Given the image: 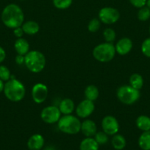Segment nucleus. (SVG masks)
Here are the masks:
<instances>
[{
  "label": "nucleus",
  "instance_id": "nucleus-1",
  "mask_svg": "<svg viewBox=\"0 0 150 150\" xmlns=\"http://www.w3.org/2000/svg\"><path fill=\"white\" fill-rule=\"evenodd\" d=\"M1 21L7 27L16 29L20 27L24 21V15L21 8L16 4H10L2 10Z\"/></svg>",
  "mask_w": 150,
  "mask_h": 150
},
{
  "label": "nucleus",
  "instance_id": "nucleus-2",
  "mask_svg": "<svg viewBox=\"0 0 150 150\" xmlns=\"http://www.w3.org/2000/svg\"><path fill=\"white\" fill-rule=\"evenodd\" d=\"M3 92L9 100L12 102H19L24 98L26 89L20 81L16 79H10L4 83Z\"/></svg>",
  "mask_w": 150,
  "mask_h": 150
},
{
  "label": "nucleus",
  "instance_id": "nucleus-3",
  "mask_svg": "<svg viewBox=\"0 0 150 150\" xmlns=\"http://www.w3.org/2000/svg\"><path fill=\"white\" fill-rule=\"evenodd\" d=\"M46 57L38 51H30L24 56V64L30 72L38 73L46 66Z\"/></svg>",
  "mask_w": 150,
  "mask_h": 150
},
{
  "label": "nucleus",
  "instance_id": "nucleus-4",
  "mask_svg": "<svg viewBox=\"0 0 150 150\" xmlns=\"http://www.w3.org/2000/svg\"><path fill=\"white\" fill-rule=\"evenodd\" d=\"M58 129L66 134H77L81 130V122L77 117L68 114L61 117L57 122Z\"/></svg>",
  "mask_w": 150,
  "mask_h": 150
},
{
  "label": "nucleus",
  "instance_id": "nucleus-5",
  "mask_svg": "<svg viewBox=\"0 0 150 150\" xmlns=\"http://www.w3.org/2000/svg\"><path fill=\"white\" fill-rule=\"evenodd\" d=\"M116 48L113 42H103L94 48L93 56L100 62H108L115 57Z\"/></svg>",
  "mask_w": 150,
  "mask_h": 150
},
{
  "label": "nucleus",
  "instance_id": "nucleus-6",
  "mask_svg": "<svg viewBox=\"0 0 150 150\" xmlns=\"http://www.w3.org/2000/svg\"><path fill=\"white\" fill-rule=\"evenodd\" d=\"M117 97L119 100L125 105H132L141 97L140 90L135 89L130 85H124L117 90Z\"/></svg>",
  "mask_w": 150,
  "mask_h": 150
},
{
  "label": "nucleus",
  "instance_id": "nucleus-7",
  "mask_svg": "<svg viewBox=\"0 0 150 150\" xmlns=\"http://www.w3.org/2000/svg\"><path fill=\"white\" fill-rule=\"evenodd\" d=\"M41 120L47 124H54L61 117V112L56 105H49L43 108L41 113Z\"/></svg>",
  "mask_w": 150,
  "mask_h": 150
},
{
  "label": "nucleus",
  "instance_id": "nucleus-8",
  "mask_svg": "<svg viewBox=\"0 0 150 150\" xmlns=\"http://www.w3.org/2000/svg\"><path fill=\"white\" fill-rule=\"evenodd\" d=\"M120 13L116 8L110 7H103L99 13V21L105 24H113L119 21Z\"/></svg>",
  "mask_w": 150,
  "mask_h": 150
},
{
  "label": "nucleus",
  "instance_id": "nucleus-9",
  "mask_svg": "<svg viewBox=\"0 0 150 150\" xmlns=\"http://www.w3.org/2000/svg\"><path fill=\"white\" fill-rule=\"evenodd\" d=\"M101 127L106 134L108 136H114L119 130V122L113 116L107 115L102 119Z\"/></svg>",
  "mask_w": 150,
  "mask_h": 150
},
{
  "label": "nucleus",
  "instance_id": "nucleus-10",
  "mask_svg": "<svg viewBox=\"0 0 150 150\" xmlns=\"http://www.w3.org/2000/svg\"><path fill=\"white\" fill-rule=\"evenodd\" d=\"M95 109V105L93 101L84 100L79 103L76 108V114L79 117L85 119L91 116Z\"/></svg>",
  "mask_w": 150,
  "mask_h": 150
},
{
  "label": "nucleus",
  "instance_id": "nucleus-11",
  "mask_svg": "<svg viewBox=\"0 0 150 150\" xmlns=\"http://www.w3.org/2000/svg\"><path fill=\"white\" fill-rule=\"evenodd\" d=\"M47 95H48V88L45 84L38 83L32 86V97L35 103H42L46 100Z\"/></svg>",
  "mask_w": 150,
  "mask_h": 150
},
{
  "label": "nucleus",
  "instance_id": "nucleus-12",
  "mask_svg": "<svg viewBox=\"0 0 150 150\" xmlns=\"http://www.w3.org/2000/svg\"><path fill=\"white\" fill-rule=\"evenodd\" d=\"M132 41L128 38H123L119 40L115 45L116 53L119 55H126L129 54L132 48Z\"/></svg>",
  "mask_w": 150,
  "mask_h": 150
},
{
  "label": "nucleus",
  "instance_id": "nucleus-13",
  "mask_svg": "<svg viewBox=\"0 0 150 150\" xmlns=\"http://www.w3.org/2000/svg\"><path fill=\"white\" fill-rule=\"evenodd\" d=\"M86 137H92L97 132V127L93 120H86L81 123V130Z\"/></svg>",
  "mask_w": 150,
  "mask_h": 150
},
{
  "label": "nucleus",
  "instance_id": "nucleus-14",
  "mask_svg": "<svg viewBox=\"0 0 150 150\" xmlns=\"http://www.w3.org/2000/svg\"><path fill=\"white\" fill-rule=\"evenodd\" d=\"M44 137L41 134H34L31 136L27 142V146L30 150H40L44 146Z\"/></svg>",
  "mask_w": 150,
  "mask_h": 150
},
{
  "label": "nucleus",
  "instance_id": "nucleus-15",
  "mask_svg": "<svg viewBox=\"0 0 150 150\" xmlns=\"http://www.w3.org/2000/svg\"><path fill=\"white\" fill-rule=\"evenodd\" d=\"M58 108L61 114H63V115L71 114L74 111V103L70 98H65V99L62 100L61 102L60 103Z\"/></svg>",
  "mask_w": 150,
  "mask_h": 150
},
{
  "label": "nucleus",
  "instance_id": "nucleus-16",
  "mask_svg": "<svg viewBox=\"0 0 150 150\" xmlns=\"http://www.w3.org/2000/svg\"><path fill=\"white\" fill-rule=\"evenodd\" d=\"M14 48L18 54L25 56L29 51V44L24 38H18L14 43Z\"/></svg>",
  "mask_w": 150,
  "mask_h": 150
},
{
  "label": "nucleus",
  "instance_id": "nucleus-17",
  "mask_svg": "<svg viewBox=\"0 0 150 150\" xmlns=\"http://www.w3.org/2000/svg\"><path fill=\"white\" fill-rule=\"evenodd\" d=\"M21 28L24 32L28 35H36L40 30L39 24L34 21H28L24 22L21 25Z\"/></svg>",
  "mask_w": 150,
  "mask_h": 150
},
{
  "label": "nucleus",
  "instance_id": "nucleus-18",
  "mask_svg": "<svg viewBox=\"0 0 150 150\" xmlns=\"http://www.w3.org/2000/svg\"><path fill=\"white\" fill-rule=\"evenodd\" d=\"M80 150H99V144L92 137H86L81 142Z\"/></svg>",
  "mask_w": 150,
  "mask_h": 150
},
{
  "label": "nucleus",
  "instance_id": "nucleus-19",
  "mask_svg": "<svg viewBox=\"0 0 150 150\" xmlns=\"http://www.w3.org/2000/svg\"><path fill=\"white\" fill-rule=\"evenodd\" d=\"M136 126L143 132L150 130V117L146 115H141L137 118Z\"/></svg>",
  "mask_w": 150,
  "mask_h": 150
},
{
  "label": "nucleus",
  "instance_id": "nucleus-20",
  "mask_svg": "<svg viewBox=\"0 0 150 150\" xmlns=\"http://www.w3.org/2000/svg\"><path fill=\"white\" fill-rule=\"evenodd\" d=\"M138 145L143 150H150V130L143 132L138 139Z\"/></svg>",
  "mask_w": 150,
  "mask_h": 150
},
{
  "label": "nucleus",
  "instance_id": "nucleus-21",
  "mask_svg": "<svg viewBox=\"0 0 150 150\" xmlns=\"http://www.w3.org/2000/svg\"><path fill=\"white\" fill-rule=\"evenodd\" d=\"M99 89L94 85H89L85 89V99L89 100L94 102V100L99 98Z\"/></svg>",
  "mask_w": 150,
  "mask_h": 150
},
{
  "label": "nucleus",
  "instance_id": "nucleus-22",
  "mask_svg": "<svg viewBox=\"0 0 150 150\" xmlns=\"http://www.w3.org/2000/svg\"><path fill=\"white\" fill-rule=\"evenodd\" d=\"M112 146L115 149L121 150L126 146V142L125 138L120 134H115L111 141Z\"/></svg>",
  "mask_w": 150,
  "mask_h": 150
},
{
  "label": "nucleus",
  "instance_id": "nucleus-23",
  "mask_svg": "<svg viewBox=\"0 0 150 150\" xmlns=\"http://www.w3.org/2000/svg\"><path fill=\"white\" fill-rule=\"evenodd\" d=\"M129 85L135 89L140 90L144 85V79L138 73H133L129 77Z\"/></svg>",
  "mask_w": 150,
  "mask_h": 150
},
{
  "label": "nucleus",
  "instance_id": "nucleus-24",
  "mask_svg": "<svg viewBox=\"0 0 150 150\" xmlns=\"http://www.w3.org/2000/svg\"><path fill=\"white\" fill-rule=\"evenodd\" d=\"M138 18L141 21H146L150 18V8L148 7H144L140 8L138 12Z\"/></svg>",
  "mask_w": 150,
  "mask_h": 150
},
{
  "label": "nucleus",
  "instance_id": "nucleus-25",
  "mask_svg": "<svg viewBox=\"0 0 150 150\" xmlns=\"http://www.w3.org/2000/svg\"><path fill=\"white\" fill-rule=\"evenodd\" d=\"M103 36L104 40L107 42H113L116 40V32L111 28H107L103 32Z\"/></svg>",
  "mask_w": 150,
  "mask_h": 150
},
{
  "label": "nucleus",
  "instance_id": "nucleus-26",
  "mask_svg": "<svg viewBox=\"0 0 150 150\" xmlns=\"http://www.w3.org/2000/svg\"><path fill=\"white\" fill-rule=\"evenodd\" d=\"M94 136H95L94 139L98 143L99 145L105 144L108 142V135L106 134L104 131L96 132Z\"/></svg>",
  "mask_w": 150,
  "mask_h": 150
},
{
  "label": "nucleus",
  "instance_id": "nucleus-27",
  "mask_svg": "<svg viewBox=\"0 0 150 150\" xmlns=\"http://www.w3.org/2000/svg\"><path fill=\"white\" fill-rule=\"evenodd\" d=\"M72 3V0H53L54 7L60 10L69 8Z\"/></svg>",
  "mask_w": 150,
  "mask_h": 150
},
{
  "label": "nucleus",
  "instance_id": "nucleus-28",
  "mask_svg": "<svg viewBox=\"0 0 150 150\" xmlns=\"http://www.w3.org/2000/svg\"><path fill=\"white\" fill-rule=\"evenodd\" d=\"M11 73L10 70L4 65H0V79L3 81H7L10 79Z\"/></svg>",
  "mask_w": 150,
  "mask_h": 150
},
{
  "label": "nucleus",
  "instance_id": "nucleus-29",
  "mask_svg": "<svg viewBox=\"0 0 150 150\" xmlns=\"http://www.w3.org/2000/svg\"><path fill=\"white\" fill-rule=\"evenodd\" d=\"M141 51L145 57L150 58V38L144 40L141 44Z\"/></svg>",
  "mask_w": 150,
  "mask_h": 150
},
{
  "label": "nucleus",
  "instance_id": "nucleus-30",
  "mask_svg": "<svg viewBox=\"0 0 150 150\" xmlns=\"http://www.w3.org/2000/svg\"><path fill=\"white\" fill-rule=\"evenodd\" d=\"M100 21L99 19L94 18L90 21L88 25V29L91 32H96L100 28Z\"/></svg>",
  "mask_w": 150,
  "mask_h": 150
},
{
  "label": "nucleus",
  "instance_id": "nucleus-31",
  "mask_svg": "<svg viewBox=\"0 0 150 150\" xmlns=\"http://www.w3.org/2000/svg\"><path fill=\"white\" fill-rule=\"evenodd\" d=\"M132 6L137 8H141L146 4L147 0H129Z\"/></svg>",
  "mask_w": 150,
  "mask_h": 150
},
{
  "label": "nucleus",
  "instance_id": "nucleus-32",
  "mask_svg": "<svg viewBox=\"0 0 150 150\" xmlns=\"http://www.w3.org/2000/svg\"><path fill=\"white\" fill-rule=\"evenodd\" d=\"M13 33H14V35L16 37V38H22V36H23L24 32L21 26H20V27L16 28V29H13Z\"/></svg>",
  "mask_w": 150,
  "mask_h": 150
},
{
  "label": "nucleus",
  "instance_id": "nucleus-33",
  "mask_svg": "<svg viewBox=\"0 0 150 150\" xmlns=\"http://www.w3.org/2000/svg\"><path fill=\"white\" fill-rule=\"evenodd\" d=\"M16 62L18 64H19V65L22 64H24V56L18 54L16 57Z\"/></svg>",
  "mask_w": 150,
  "mask_h": 150
},
{
  "label": "nucleus",
  "instance_id": "nucleus-34",
  "mask_svg": "<svg viewBox=\"0 0 150 150\" xmlns=\"http://www.w3.org/2000/svg\"><path fill=\"white\" fill-rule=\"evenodd\" d=\"M6 58V52L2 47L0 46V63L4 62Z\"/></svg>",
  "mask_w": 150,
  "mask_h": 150
},
{
  "label": "nucleus",
  "instance_id": "nucleus-35",
  "mask_svg": "<svg viewBox=\"0 0 150 150\" xmlns=\"http://www.w3.org/2000/svg\"><path fill=\"white\" fill-rule=\"evenodd\" d=\"M4 81L0 79V93H1V92H3V90H4Z\"/></svg>",
  "mask_w": 150,
  "mask_h": 150
},
{
  "label": "nucleus",
  "instance_id": "nucleus-36",
  "mask_svg": "<svg viewBox=\"0 0 150 150\" xmlns=\"http://www.w3.org/2000/svg\"><path fill=\"white\" fill-rule=\"evenodd\" d=\"M44 150H57V149L53 146H48L44 149Z\"/></svg>",
  "mask_w": 150,
  "mask_h": 150
},
{
  "label": "nucleus",
  "instance_id": "nucleus-37",
  "mask_svg": "<svg viewBox=\"0 0 150 150\" xmlns=\"http://www.w3.org/2000/svg\"><path fill=\"white\" fill-rule=\"evenodd\" d=\"M146 5H147V7H149V8H150V0H147Z\"/></svg>",
  "mask_w": 150,
  "mask_h": 150
},
{
  "label": "nucleus",
  "instance_id": "nucleus-38",
  "mask_svg": "<svg viewBox=\"0 0 150 150\" xmlns=\"http://www.w3.org/2000/svg\"><path fill=\"white\" fill-rule=\"evenodd\" d=\"M149 34H150V26H149Z\"/></svg>",
  "mask_w": 150,
  "mask_h": 150
}]
</instances>
